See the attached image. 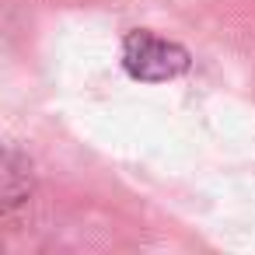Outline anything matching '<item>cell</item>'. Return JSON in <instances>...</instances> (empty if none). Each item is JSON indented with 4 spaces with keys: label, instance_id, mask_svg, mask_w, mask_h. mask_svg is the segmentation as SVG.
<instances>
[{
    "label": "cell",
    "instance_id": "obj_1",
    "mask_svg": "<svg viewBox=\"0 0 255 255\" xmlns=\"http://www.w3.org/2000/svg\"><path fill=\"white\" fill-rule=\"evenodd\" d=\"M189 53L178 42H168L154 32H129L123 42V67L133 81L143 84H161L175 81L189 70Z\"/></svg>",
    "mask_w": 255,
    "mask_h": 255
}]
</instances>
